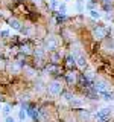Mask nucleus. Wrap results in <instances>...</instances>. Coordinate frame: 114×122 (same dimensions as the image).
I'll use <instances>...</instances> for the list:
<instances>
[{"label": "nucleus", "instance_id": "obj_13", "mask_svg": "<svg viewBox=\"0 0 114 122\" xmlns=\"http://www.w3.org/2000/svg\"><path fill=\"white\" fill-rule=\"evenodd\" d=\"M9 113H11V105H3V114H5V117L9 116Z\"/></svg>", "mask_w": 114, "mask_h": 122}, {"label": "nucleus", "instance_id": "obj_4", "mask_svg": "<svg viewBox=\"0 0 114 122\" xmlns=\"http://www.w3.org/2000/svg\"><path fill=\"white\" fill-rule=\"evenodd\" d=\"M96 117H97V119H100L102 122H108V121H109V110H108V108L97 110Z\"/></svg>", "mask_w": 114, "mask_h": 122}, {"label": "nucleus", "instance_id": "obj_12", "mask_svg": "<svg viewBox=\"0 0 114 122\" xmlns=\"http://www.w3.org/2000/svg\"><path fill=\"white\" fill-rule=\"evenodd\" d=\"M59 12H61V15H66V12H67L66 3H61V5H59Z\"/></svg>", "mask_w": 114, "mask_h": 122}, {"label": "nucleus", "instance_id": "obj_6", "mask_svg": "<svg viewBox=\"0 0 114 122\" xmlns=\"http://www.w3.org/2000/svg\"><path fill=\"white\" fill-rule=\"evenodd\" d=\"M76 64H78L79 67H87V58H85V55L84 53H79L78 56H76Z\"/></svg>", "mask_w": 114, "mask_h": 122}, {"label": "nucleus", "instance_id": "obj_2", "mask_svg": "<svg viewBox=\"0 0 114 122\" xmlns=\"http://www.w3.org/2000/svg\"><path fill=\"white\" fill-rule=\"evenodd\" d=\"M94 89H96L97 93H104V92H108L109 86L106 81H102V79H94Z\"/></svg>", "mask_w": 114, "mask_h": 122}, {"label": "nucleus", "instance_id": "obj_18", "mask_svg": "<svg viewBox=\"0 0 114 122\" xmlns=\"http://www.w3.org/2000/svg\"><path fill=\"white\" fill-rule=\"evenodd\" d=\"M5 122H15V121H14L12 116H6V117H5Z\"/></svg>", "mask_w": 114, "mask_h": 122}, {"label": "nucleus", "instance_id": "obj_10", "mask_svg": "<svg viewBox=\"0 0 114 122\" xmlns=\"http://www.w3.org/2000/svg\"><path fill=\"white\" fill-rule=\"evenodd\" d=\"M100 95L104 96L105 101H111V99H114V96H113V93H111V92H104V93H100Z\"/></svg>", "mask_w": 114, "mask_h": 122}, {"label": "nucleus", "instance_id": "obj_11", "mask_svg": "<svg viewBox=\"0 0 114 122\" xmlns=\"http://www.w3.org/2000/svg\"><path fill=\"white\" fill-rule=\"evenodd\" d=\"M90 15H91L93 18H100V17H102L100 12H99L97 9H91V11H90Z\"/></svg>", "mask_w": 114, "mask_h": 122}, {"label": "nucleus", "instance_id": "obj_7", "mask_svg": "<svg viewBox=\"0 0 114 122\" xmlns=\"http://www.w3.org/2000/svg\"><path fill=\"white\" fill-rule=\"evenodd\" d=\"M9 26L11 28H14V29H21V23L17 20V18H9Z\"/></svg>", "mask_w": 114, "mask_h": 122}, {"label": "nucleus", "instance_id": "obj_5", "mask_svg": "<svg viewBox=\"0 0 114 122\" xmlns=\"http://www.w3.org/2000/svg\"><path fill=\"white\" fill-rule=\"evenodd\" d=\"M93 37L97 38V40H102V38H105V37H106V29L102 28V26H99V28H96V29L93 30Z\"/></svg>", "mask_w": 114, "mask_h": 122}, {"label": "nucleus", "instance_id": "obj_19", "mask_svg": "<svg viewBox=\"0 0 114 122\" xmlns=\"http://www.w3.org/2000/svg\"><path fill=\"white\" fill-rule=\"evenodd\" d=\"M50 6H52V8H55V6H58V2H56V0H52V3H50Z\"/></svg>", "mask_w": 114, "mask_h": 122}, {"label": "nucleus", "instance_id": "obj_20", "mask_svg": "<svg viewBox=\"0 0 114 122\" xmlns=\"http://www.w3.org/2000/svg\"><path fill=\"white\" fill-rule=\"evenodd\" d=\"M0 108H2V105H0Z\"/></svg>", "mask_w": 114, "mask_h": 122}, {"label": "nucleus", "instance_id": "obj_15", "mask_svg": "<svg viewBox=\"0 0 114 122\" xmlns=\"http://www.w3.org/2000/svg\"><path fill=\"white\" fill-rule=\"evenodd\" d=\"M52 61L53 63H58L59 61V53H52Z\"/></svg>", "mask_w": 114, "mask_h": 122}, {"label": "nucleus", "instance_id": "obj_3", "mask_svg": "<svg viewBox=\"0 0 114 122\" xmlns=\"http://www.w3.org/2000/svg\"><path fill=\"white\" fill-rule=\"evenodd\" d=\"M56 46H58V38L56 37L50 35V37L46 38V49H47V51H55Z\"/></svg>", "mask_w": 114, "mask_h": 122}, {"label": "nucleus", "instance_id": "obj_14", "mask_svg": "<svg viewBox=\"0 0 114 122\" xmlns=\"http://www.w3.org/2000/svg\"><path fill=\"white\" fill-rule=\"evenodd\" d=\"M67 79H68V82H75V79H76L75 73H68L67 75Z\"/></svg>", "mask_w": 114, "mask_h": 122}, {"label": "nucleus", "instance_id": "obj_16", "mask_svg": "<svg viewBox=\"0 0 114 122\" xmlns=\"http://www.w3.org/2000/svg\"><path fill=\"white\" fill-rule=\"evenodd\" d=\"M73 98L75 96H71V93H68V92H67V93H64V99H66V101H71Z\"/></svg>", "mask_w": 114, "mask_h": 122}, {"label": "nucleus", "instance_id": "obj_21", "mask_svg": "<svg viewBox=\"0 0 114 122\" xmlns=\"http://www.w3.org/2000/svg\"><path fill=\"white\" fill-rule=\"evenodd\" d=\"M66 2H68V0H66Z\"/></svg>", "mask_w": 114, "mask_h": 122}, {"label": "nucleus", "instance_id": "obj_9", "mask_svg": "<svg viewBox=\"0 0 114 122\" xmlns=\"http://www.w3.org/2000/svg\"><path fill=\"white\" fill-rule=\"evenodd\" d=\"M26 117H28V112H24V110H18V119H20L21 122L23 121H26Z\"/></svg>", "mask_w": 114, "mask_h": 122}, {"label": "nucleus", "instance_id": "obj_8", "mask_svg": "<svg viewBox=\"0 0 114 122\" xmlns=\"http://www.w3.org/2000/svg\"><path fill=\"white\" fill-rule=\"evenodd\" d=\"M70 105L73 107V108H82V107H84V102L79 101V99H76V98H73L70 101Z\"/></svg>", "mask_w": 114, "mask_h": 122}, {"label": "nucleus", "instance_id": "obj_22", "mask_svg": "<svg viewBox=\"0 0 114 122\" xmlns=\"http://www.w3.org/2000/svg\"><path fill=\"white\" fill-rule=\"evenodd\" d=\"M18 122H21V121H18Z\"/></svg>", "mask_w": 114, "mask_h": 122}, {"label": "nucleus", "instance_id": "obj_17", "mask_svg": "<svg viewBox=\"0 0 114 122\" xmlns=\"http://www.w3.org/2000/svg\"><path fill=\"white\" fill-rule=\"evenodd\" d=\"M0 35H2L3 38H6L8 35H9V30H2V32H0Z\"/></svg>", "mask_w": 114, "mask_h": 122}, {"label": "nucleus", "instance_id": "obj_1", "mask_svg": "<svg viewBox=\"0 0 114 122\" xmlns=\"http://www.w3.org/2000/svg\"><path fill=\"white\" fill-rule=\"evenodd\" d=\"M47 90H49L50 95H53V96H58V95H61V92H62V86H61L59 81H53V82L49 84Z\"/></svg>", "mask_w": 114, "mask_h": 122}]
</instances>
